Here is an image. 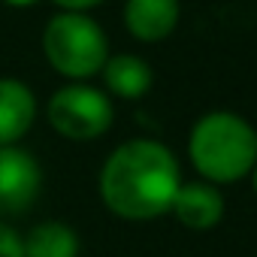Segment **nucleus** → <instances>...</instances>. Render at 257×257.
Returning a JSON list of instances; mask_svg holds the SVG:
<instances>
[{
	"mask_svg": "<svg viewBox=\"0 0 257 257\" xmlns=\"http://www.w3.org/2000/svg\"><path fill=\"white\" fill-rule=\"evenodd\" d=\"M188 161L200 182L215 188L242 182L257 164V131L233 109L200 115L188 134Z\"/></svg>",
	"mask_w": 257,
	"mask_h": 257,
	"instance_id": "obj_2",
	"label": "nucleus"
},
{
	"mask_svg": "<svg viewBox=\"0 0 257 257\" xmlns=\"http://www.w3.org/2000/svg\"><path fill=\"white\" fill-rule=\"evenodd\" d=\"M0 257H25V248H22V236L0 221Z\"/></svg>",
	"mask_w": 257,
	"mask_h": 257,
	"instance_id": "obj_11",
	"label": "nucleus"
},
{
	"mask_svg": "<svg viewBox=\"0 0 257 257\" xmlns=\"http://www.w3.org/2000/svg\"><path fill=\"white\" fill-rule=\"evenodd\" d=\"M25 257H79V233L67 221H40L22 239Z\"/></svg>",
	"mask_w": 257,
	"mask_h": 257,
	"instance_id": "obj_10",
	"label": "nucleus"
},
{
	"mask_svg": "<svg viewBox=\"0 0 257 257\" xmlns=\"http://www.w3.org/2000/svg\"><path fill=\"white\" fill-rule=\"evenodd\" d=\"M179 188V158L164 143L146 137L115 146L97 176L103 206L124 221H155L167 215Z\"/></svg>",
	"mask_w": 257,
	"mask_h": 257,
	"instance_id": "obj_1",
	"label": "nucleus"
},
{
	"mask_svg": "<svg viewBox=\"0 0 257 257\" xmlns=\"http://www.w3.org/2000/svg\"><path fill=\"white\" fill-rule=\"evenodd\" d=\"M43 188L40 161L22 146H0V215L25 212Z\"/></svg>",
	"mask_w": 257,
	"mask_h": 257,
	"instance_id": "obj_5",
	"label": "nucleus"
},
{
	"mask_svg": "<svg viewBox=\"0 0 257 257\" xmlns=\"http://www.w3.org/2000/svg\"><path fill=\"white\" fill-rule=\"evenodd\" d=\"M43 55L55 73L70 82H85L103 70L109 40L88 13H58L43 28Z\"/></svg>",
	"mask_w": 257,
	"mask_h": 257,
	"instance_id": "obj_3",
	"label": "nucleus"
},
{
	"mask_svg": "<svg viewBox=\"0 0 257 257\" xmlns=\"http://www.w3.org/2000/svg\"><path fill=\"white\" fill-rule=\"evenodd\" d=\"M170 212L176 215V221L185 230L206 233V230L218 227L224 218V194H221V188H215L209 182H182Z\"/></svg>",
	"mask_w": 257,
	"mask_h": 257,
	"instance_id": "obj_7",
	"label": "nucleus"
},
{
	"mask_svg": "<svg viewBox=\"0 0 257 257\" xmlns=\"http://www.w3.org/2000/svg\"><path fill=\"white\" fill-rule=\"evenodd\" d=\"M182 19L179 0H124V28L137 43H164Z\"/></svg>",
	"mask_w": 257,
	"mask_h": 257,
	"instance_id": "obj_6",
	"label": "nucleus"
},
{
	"mask_svg": "<svg viewBox=\"0 0 257 257\" xmlns=\"http://www.w3.org/2000/svg\"><path fill=\"white\" fill-rule=\"evenodd\" d=\"M52 4H55L61 13H88V10L100 7L103 0H52Z\"/></svg>",
	"mask_w": 257,
	"mask_h": 257,
	"instance_id": "obj_12",
	"label": "nucleus"
},
{
	"mask_svg": "<svg viewBox=\"0 0 257 257\" xmlns=\"http://www.w3.org/2000/svg\"><path fill=\"white\" fill-rule=\"evenodd\" d=\"M37 121V94L28 82L0 79V146H19Z\"/></svg>",
	"mask_w": 257,
	"mask_h": 257,
	"instance_id": "obj_8",
	"label": "nucleus"
},
{
	"mask_svg": "<svg viewBox=\"0 0 257 257\" xmlns=\"http://www.w3.org/2000/svg\"><path fill=\"white\" fill-rule=\"evenodd\" d=\"M0 4L16 7V10H28V7H34V4H40V0H0Z\"/></svg>",
	"mask_w": 257,
	"mask_h": 257,
	"instance_id": "obj_13",
	"label": "nucleus"
},
{
	"mask_svg": "<svg viewBox=\"0 0 257 257\" xmlns=\"http://www.w3.org/2000/svg\"><path fill=\"white\" fill-rule=\"evenodd\" d=\"M100 76H103V85H106L103 91L115 94L121 100H143L155 85V70L149 67V61L140 58V55H131V52L109 55Z\"/></svg>",
	"mask_w": 257,
	"mask_h": 257,
	"instance_id": "obj_9",
	"label": "nucleus"
},
{
	"mask_svg": "<svg viewBox=\"0 0 257 257\" xmlns=\"http://www.w3.org/2000/svg\"><path fill=\"white\" fill-rule=\"evenodd\" d=\"M248 176H251V188H254V194H257V164H254V170H251Z\"/></svg>",
	"mask_w": 257,
	"mask_h": 257,
	"instance_id": "obj_14",
	"label": "nucleus"
},
{
	"mask_svg": "<svg viewBox=\"0 0 257 257\" xmlns=\"http://www.w3.org/2000/svg\"><path fill=\"white\" fill-rule=\"evenodd\" d=\"M46 118L58 137L73 143H88V140H100L112 127L115 106L103 88L70 82L49 97Z\"/></svg>",
	"mask_w": 257,
	"mask_h": 257,
	"instance_id": "obj_4",
	"label": "nucleus"
}]
</instances>
